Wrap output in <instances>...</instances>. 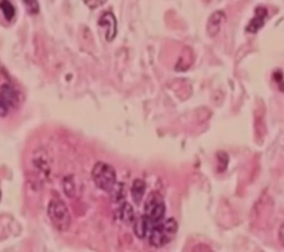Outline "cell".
I'll list each match as a JSON object with an SVG mask.
<instances>
[{
  "mask_svg": "<svg viewBox=\"0 0 284 252\" xmlns=\"http://www.w3.org/2000/svg\"><path fill=\"white\" fill-rule=\"evenodd\" d=\"M267 17H268V11L266 8L264 7L256 8L254 18L250 21L249 25L246 26V31H249V33H252V34L257 33V31L264 27Z\"/></svg>",
  "mask_w": 284,
  "mask_h": 252,
  "instance_id": "7",
  "label": "cell"
},
{
  "mask_svg": "<svg viewBox=\"0 0 284 252\" xmlns=\"http://www.w3.org/2000/svg\"><path fill=\"white\" fill-rule=\"evenodd\" d=\"M92 178L98 189L104 192L111 193L117 185V173L112 166L107 163L98 162L95 164Z\"/></svg>",
  "mask_w": 284,
  "mask_h": 252,
  "instance_id": "2",
  "label": "cell"
},
{
  "mask_svg": "<svg viewBox=\"0 0 284 252\" xmlns=\"http://www.w3.org/2000/svg\"><path fill=\"white\" fill-rule=\"evenodd\" d=\"M98 25L106 28V39L108 41H112L115 38L118 33V26L117 20H115V17L112 12L103 13L101 19H99Z\"/></svg>",
  "mask_w": 284,
  "mask_h": 252,
  "instance_id": "6",
  "label": "cell"
},
{
  "mask_svg": "<svg viewBox=\"0 0 284 252\" xmlns=\"http://www.w3.org/2000/svg\"><path fill=\"white\" fill-rule=\"evenodd\" d=\"M0 10H1L4 19H6L7 21L13 20L14 15H15V9L11 2L10 1H0Z\"/></svg>",
  "mask_w": 284,
  "mask_h": 252,
  "instance_id": "12",
  "label": "cell"
},
{
  "mask_svg": "<svg viewBox=\"0 0 284 252\" xmlns=\"http://www.w3.org/2000/svg\"><path fill=\"white\" fill-rule=\"evenodd\" d=\"M20 100V94L12 85L3 84L0 88V116H6L15 107Z\"/></svg>",
  "mask_w": 284,
  "mask_h": 252,
  "instance_id": "5",
  "label": "cell"
},
{
  "mask_svg": "<svg viewBox=\"0 0 284 252\" xmlns=\"http://www.w3.org/2000/svg\"><path fill=\"white\" fill-rule=\"evenodd\" d=\"M47 216L59 230H67L71 224V216L66 204L61 200L51 201L47 207Z\"/></svg>",
  "mask_w": 284,
  "mask_h": 252,
  "instance_id": "4",
  "label": "cell"
},
{
  "mask_svg": "<svg viewBox=\"0 0 284 252\" xmlns=\"http://www.w3.org/2000/svg\"><path fill=\"white\" fill-rule=\"evenodd\" d=\"M64 191L65 194L69 197H73L76 195V183L73 182V177L69 176L64 180Z\"/></svg>",
  "mask_w": 284,
  "mask_h": 252,
  "instance_id": "13",
  "label": "cell"
},
{
  "mask_svg": "<svg viewBox=\"0 0 284 252\" xmlns=\"http://www.w3.org/2000/svg\"><path fill=\"white\" fill-rule=\"evenodd\" d=\"M145 182L141 179H136L133 182V185H131V197L136 204H140V202L143 198L144 192H145Z\"/></svg>",
  "mask_w": 284,
  "mask_h": 252,
  "instance_id": "11",
  "label": "cell"
},
{
  "mask_svg": "<svg viewBox=\"0 0 284 252\" xmlns=\"http://www.w3.org/2000/svg\"><path fill=\"white\" fill-rule=\"evenodd\" d=\"M225 20H226V15L222 11L214 12L211 17L209 18L208 24H207V31L210 37H214L215 35H218L221 26H222Z\"/></svg>",
  "mask_w": 284,
  "mask_h": 252,
  "instance_id": "8",
  "label": "cell"
},
{
  "mask_svg": "<svg viewBox=\"0 0 284 252\" xmlns=\"http://www.w3.org/2000/svg\"><path fill=\"white\" fill-rule=\"evenodd\" d=\"M24 4L30 14H36L39 12V3L37 1H28V0H25Z\"/></svg>",
  "mask_w": 284,
  "mask_h": 252,
  "instance_id": "14",
  "label": "cell"
},
{
  "mask_svg": "<svg viewBox=\"0 0 284 252\" xmlns=\"http://www.w3.org/2000/svg\"><path fill=\"white\" fill-rule=\"evenodd\" d=\"M119 218L122 222L126 224H131L135 223L136 218H135V212L134 209L131 207L130 204L124 203L122 206L119 209Z\"/></svg>",
  "mask_w": 284,
  "mask_h": 252,
  "instance_id": "10",
  "label": "cell"
},
{
  "mask_svg": "<svg viewBox=\"0 0 284 252\" xmlns=\"http://www.w3.org/2000/svg\"><path fill=\"white\" fill-rule=\"evenodd\" d=\"M151 229H152V225L149 222V220L144 216H141L139 219H137L135 221L134 232L137 235V237L144 238L145 236L148 235V233H150Z\"/></svg>",
  "mask_w": 284,
  "mask_h": 252,
  "instance_id": "9",
  "label": "cell"
},
{
  "mask_svg": "<svg viewBox=\"0 0 284 252\" xmlns=\"http://www.w3.org/2000/svg\"><path fill=\"white\" fill-rule=\"evenodd\" d=\"M166 213V206L164 198L159 192H151L144 203L143 216L149 220L152 228L155 224L162 222Z\"/></svg>",
  "mask_w": 284,
  "mask_h": 252,
  "instance_id": "3",
  "label": "cell"
},
{
  "mask_svg": "<svg viewBox=\"0 0 284 252\" xmlns=\"http://www.w3.org/2000/svg\"><path fill=\"white\" fill-rule=\"evenodd\" d=\"M178 230V223L173 218L167 219L164 222L155 224L149 233V241L151 246L161 248L169 244L175 238Z\"/></svg>",
  "mask_w": 284,
  "mask_h": 252,
  "instance_id": "1",
  "label": "cell"
},
{
  "mask_svg": "<svg viewBox=\"0 0 284 252\" xmlns=\"http://www.w3.org/2000/svg\"><path fill=\"white\" fill-rule=\"evenodd\" d=\"M279 240L284 247V223L280 227V229H279Z\"/></svg>",
  "mask_w": 284,
  "mask_h": 252,
  "instance_id": "16",
  "label": "cell"
},
{
  "mask_svg": "<svg viewBox=\"0 0 284 252\" xmlns=\"http://www.w3.org/2000/svg\"><path fill=\"white\" fill-rule=\"evenodd\" d=\"M218 160H220V166H222L223 170L226 169V166H227V163H228L227 154L224 153V152H219L218 153Z\"/></svg>",
  "mask_w": 284,
  "mask_h": 252,
  "instance_id": "15",
  "label": "cell"
},
{
  "mask_svg": "<svg viewBox=\"0 0 284 252\" xmlns=\"http://www.w3.org/2000/svg\"><path fill=\"white\" fill-rule=\"evenodd\" d=\"M0 198H1V192H0Z\"/></svg>",
  "mask_w": 284,
  "mask_h": 252,
  "instance_id": "17",
  "label": "cell"
}]
</instances>
